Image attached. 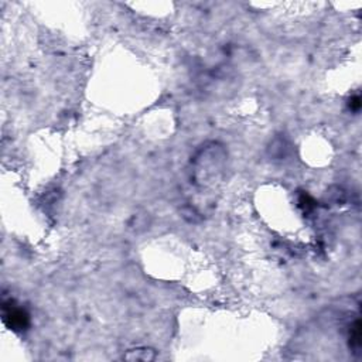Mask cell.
Segmentation results:
<instances>
[{
    "label": "cell",
    "mask_w": 362,
    "mask_h": 362,
    "mask_svg": "<svg viewBox=\"0 0 362 362\" xmlns=\"http://www.w3.org/2000/svg\"><path fill=\"white\" fill-rule=\"evenodd\" d=\"M3 320L9 327L13 330H23L26 329L28 324V315L24 310L19 307H7L5 304L3 307Z\"/></svg>",
    "instance_id": "cell-1"
},
{
    "label": "cell",
    "mask_w": 362,
    "mask_h": 362,
    "mask_svg": "<svg viewBox=\"0 0 362 362\" xmlns=\"http://www.w3.org/2000/svg\"><path fill=\"white\" fill-rule=\"evenodd\" d=\"M155 358L156 352L152 348L129 349L123 356V359H128V361H153Z\"/></svg>",
    "instance_id": "cell-2"
},
{
    "label": "cell",
    "mask_w": 362,
    "mask_h": 362,
    "mask_svg": "<svg viewBox=\"0 0 362 362\" xmlns=\"http://www.w3.org/2000/svg\"><path fill=\"white\" fill-rule=\"evenodd\" d=\"M349 347L352 349H358L361 348V321L359 320H355V322L351 325V330H349Z\"/></svg>",
    "instance_id": "cell-3"
},
{
    "label": "cell",
    "mask_w": 362,
    "mask_h": 362,
    "mask_svg": "<svg viewBox=\"0 0 362 362\" xmlns=\"http://www.w3.org/2000/svg\"><path fill=\"white\" fill-rule=\"evenodd\" d=\"M349 107H351V111H354V112H358V111L361 109V98H359L358 95H355V96L351 98V101H349Z\"/></svg>",
    "instance_id": "cell-4"
}]
</instances>
